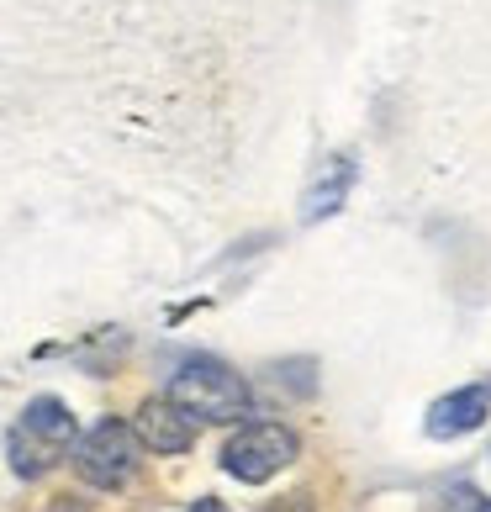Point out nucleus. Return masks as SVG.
I'll return each mask as SVG.
<instances>
[{
	"mask_svg": "<svg viewBox=\"0 0 491 512\" xmlns=\"http://www.w3.org/2000/svg\"><path fill=\"white\" fill-rule=\"evenodd\" d=\"M169 402L191 423H238V417H249L254 396H249V381L238 370H228L222 359H185L175 381H169Z\"/></svg>",
	"mask_w": 491,
	"mask_h": 512,
	"instance_id": "nucleus-1",
	"label": "nucleus"
},
{
	"mask_svg": "<svg viewBox=\"0 0 491 512\" xmlns=\"http://www.w3.org/2000/svg\"><path fill=\"white\" fill-rule=\"evenodd\" d=\"M69 449H74V417H69L64 402H53V396H37V402L16 417V428H11V439H6L11 470L22 481L48 476V470L59 465Z\"/></svg>",
	"mask_w": 491,
	"mask_h": 512,
	"instance_id": "nucleus-2",
	"label": "nucleus"
},
{
	"mask_svg": "<svg viewBox=\"0 0 491 512\" xmlns=\"http://www.w3.org/2000/svg\"><path fill=\"white\" fill-rule=\"evenodd\" d=\"M301 439L286 423H243L228 444H222V470L243 486H264L275 481L286 465H296Z\"/></svg>",
	"mask_w": 491,
	"mask_h": 512,
	"instance_id": "nucleus-3",
	"label": "nucleus"
},
{
	"mask_svg": "<svg viewBox=\"0 0 491 512\" xmlns=\"http://www.w3.org/2000/svg\"><path fill=\"white\" fill-rule=\"evenodd\" d=\"M74 470H80V481H90L96 491H117L132 481V470H138V433H132L122 417H106L85 433V439H74Z\"/></svg>",
	"mask_w": 491,
	"mask_h": 512,
	"instance_id": "nucleus-4",
	"label": "nucleus"
},
{
	"mask_svg": "<svg viewBox=\"0 0 491 512\" xmlns=\"http://www.w3.org/2000/svg\"><path fill=\"white\" fill-rule=\"evenodd\" d=\"M486 417H491V381H470L460 391L439 396V402L428 407L423 428H428V439H465V433H476L486 423Z\"/></svg>",
	"mask_w": 491,
	"mask_h": 512,
	"instance_id": "nucleus-5",
	"label": "nucleus"
},
{
	"mask_svg": "<svg viewBox=\"0 0 491 512\" xmlns=\"http://www.w3.org/2000/svg\"><path fill=\"white\" fill-rule=\"evenodd\" d=\"M132 433H138V444L143 449H154V454H185L196 444V423L185 417L169 396H159V402H143L138 417L127 423Z\"/></svg>",
	"mask_w": 491,
	"mask_h": 512,
	"instance_id": "nucleus-6",
	"label": "nucleus"
},
{
	"mask_svg": "<svg viewBox=\"0 0 491 512\" xmlns=\"http://www.w3.org/2000/svg\"><path fill=\"white\" fill-rule=\"evenodd\" d=\"M349 185H354V159H349V154H333V159L312 175L307 196H301V222H323V217H333L338 206H344Z\"/></svg>",
	"mask_w": 491,
	"mask_h": 512,
	"instance_id": "nucleus-7",
	"label": "nucleus"
},
{
	"mask_svg": "<svg viewBox=\"0 0 491 512\" xmlns=\"http://www.w3.org/2000/svg\"><path fill=\"white\" fill-rule=\"evenodd\" d=\"M449 512H491V502L481 497L476 486H455L449 491Z\"/></svg>",
	"mask_w": 491,
	"mask_h": 512,
	"instance_id": "nucleus-8",
	"label": "nucleus"
},
{
	"mask_svg": "<svg viewBox=\"0 0 491 512\" xmlns=\"http://www.w3.org/2000/svg\"><path fill=\"white\" fill-rule=\"evenodd\" d=\"M191 512H233V507L217 502V497H201V502H191Z\"/></svg>",
	"mask_w": 491,
	"mask_h": 512,
	"instance_id": "nucleus-9",
	"label": "nucleus"
}]
</instances>
